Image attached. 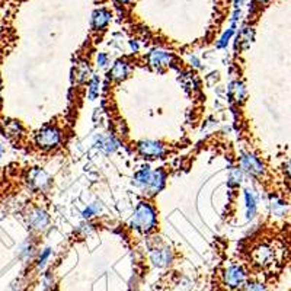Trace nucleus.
I'll return each mask as SVG.
<instances>
[{
  "instance_id": "21",
  "label": "nucleus",
  "mask_w": 291,
  "mask_h": 291,
  "mask_svg": "<svg viewBox=\"0 0 291 291\" xmlns=\"http://www.w3.org/2000/svg\"><path fill=\"white\" fill-rule=\"evenodd\" d=\"M101 210H102V207H101L99 202H92V204H88V207L83 210L82 216H83L86 220H91V218L96 217V216L101 213Z\"/></svg>"
},
{
  "instance_id": "18",
  "label": "nucleus",
  "mask_w": 291,
  "mask_h": 291,
  "mask_svg": "<svg viewBox=\"0 0 291 291\" xmlns=\"http://www.w3.org/2000/svg\"><path fill=\"white\" fill-rule=\"evenodd\" d=\"M118 146H120V143H118L112 136H105V137H102V139L99 140V147H101L107 154L114 153V151L118 148Z\"/></svg>"
},
{
  "instance_id": "30",
  "label": "nucleus",
  "mask_w": 291,
  "mask_h": 291,
  "mask_svg": "<svg viewBox=\"0 0 291 291\" xmlns=\"http://www.w3.org/2000/svg\"><path fill=\"white\" fill-rule=\"evenodd\" d=\"M130 48H131L134 53H137V51L140 50V47H139V42H137V41H134V39H131V41H130Z\"/></svg>"
},
{
  "instance_id": "5",
  "label": "nucleus",
  "mask_w": 291,
  "mask_h": 291,
  "mask_svg": "<svg viewBox=\"0 0 291 291\" xmlns=\"http://www.w3.org/2000/svg\"><path fill=\"white\" fill-rule=\"evenodd\" d=\"M28 188L34 192H44L51 185V179L48 173L41 167H32L26 175Z\"/></svg>"
},
{
  "instance_id": "14",
  "label": "nucleus",
  "mask_w": 291,
  "mask_h": 291,
  "mask_svg": "<svg viewBox=\"0 0 291 291\" xmlns=\"http://www.w3.org/2000/svg\"><path fill=\"white\" fill-rule=\"evenodd\" d=\"M227 95L229 98L233 101V102H243L245 98H246V88L245 85L240 82V80H235L229 85V89H227Z\"/></svg>"
},
{
  "instance_id": "33",
  "label": "nucleus",
  "mask_w": 291,
  "mask_h": 291,
  "mask_svg": "<svg viewBox=\"0 0 291 291\" xmlns=\"http://www.w3.org/2000/svg\"><path fill=\"white\" fill-rule=\"evenodd\" d=\"M242 4H243V0H235V6H236V9H239Z\"/></svg>"
},
{
  "instance_id": "35",
  "label": "nucleus",
  "mask_w": 291,
  "mask_h": 291,
  "mask_svg": "<svg viewBox=\"0 0 291 291\" xmlns=\"http://www.w3.org/2000/svg\"><path fill=\"white\" fill-rule=\"evenodd\" d=\"M117 1H120V3H128L130 0H117Z\"/></svg>"
},
{
  "instance_id": "7",
  "label": "nucleus",
  "mask_w": 291,
  "mask_h": 291,
  "mask_svg": "<svg viewBox=\"0 0 291 291\" xmlns=\"http://www.w3.org/2000/svg\"><path fill=\"white\" fill-rule=\"evenodd\" d=\"M137 151L142 157L145 159H162L166 154V146L162 142H156V140H142L137 145Z\"/></svg>"
},
{
  "instance_id": "1",
  "label": "nucleus",
  "mask_w": 291,
  "mask_h": 291,
  "mask_svg": "<svg viewBox=\"0 0 291 291\" xmlns=\"http://www.w3.org/2000/svg\"><path fill=\"white\" fill-rule=\"evenodd\" d=\"M130 226L139 233L148 235L157 226V210L148 201H140L134 208V213L130 220Z\"/></svg>"
},
{
  "instance_id": "23",
  "label": "nucleus",
  "mask_w": 291,
  "mask_h": 291,
  "mask_svg": "<svg viewBox=\"0 0 291 291\" xmlns=\"http://www.w3.org/2000/svg\"><path fill=\"white\" fill-rule=\"evenodd\" d=\"M91 69L86 63L77 64L76 67V77L79 79V82H88V79L91 77Z\"/></svg>"
},
{
  "instance_id": "4",
  "label": "nucleus",
  "mask_w": 291,
  "mask_h": 291,
  "mask_svg": "<svg viewBox=\"0 0 291 291\" xmlns=\"http://www.w3.org/2000/svg\"><path fill=\"white\" fill-rule=\"evenodd\" d=\"M223 281L232 290L242 289L246 284V271L243 270L242 265L237 264L229 265L223 273Z\"/></svg>"
},
{
  "instance_id": "19",
  "label": "nucleus",
  "mask_w": 291,
  "mask_h": 291,
  "mask_svg": "<svg viewBox=\"0 0 291 291\" xmlns=\"http://www.w3.org/2000/svg\"><path fill=\"white\" fill-rule=\"evenodd\" d=\"M243 178H245V173H243V170L240 167H232L230 172H229L227 183L230 186H239L243 182Z\"/></svg>"
},
{
  "instance_id": "10",
  "label": "nucleus",
  "mask_w": 291,
  "mask_h": 291,
  "mask_svg": "<svg viewBox=\"0 0 291 291\" xmlns=\"http://www.w3.org/2000/svg\"><path fill=\"white\" fill-rule=\"evenodd\" d=\"M164 185H166V172L163 169H154L151 181L146 188L145 194L147 197H154L164 188Z\"/></svg>"
},
{
  "instance_id": "13",
  "label": "nucleus",
  "mask_w": 291,
  "mask_h": 291,
  "mask_svg": "<svg viewBox=\"0 0 291 291\" xmlns=\"http://www.w3.org/2000/svg\"><path fill=\"white\" fill-rule=\"evenodd\" d=\"M151 176H153V169L150 166H143L140 167L136 173H134V185L145 192L146 188L148 186L150 181H151Z\"/></svg>"
},
{
  "instance_id": "2",
  "label": "nucleus",
  "mask_w": 291,
  "mask_h": 291,
  "mask_svg": "<svg viewBox=\"0 0 291 291\" xmlns=\"http://www.w3.org/2000/svg\"><path fill=\"white\" fill-rule=\"evenodd\" d=\"M63 143V131L57 126H45L35 134V145L44 151L58 148Z\"/></svg>"
},
{
  "instance_id": "17",
  "label": "nucleus",
  "mask_w": 291,
  "mask_h": 291,
  "mask_svg": "<svg viewBox=\"0 0 291 291\" xmlns=\"http://www.w3.org/2000/svg\"><path fill=\"white\" fill-rule=\"evenodd\" d=\"M101 93V79L96 76H92L88 82V98L91 101H95Z\"/></svg>"
},
{
  "instance_id": "8",
  "label": "nucleus",
  "mask_w": 291,
  "mask_h": 291,
  "mask_svg": "<svg viewBox=\"0 0 291 291\" xmlns=\"http://www.w3.org/2000/svg\"><path fill=\"white\" fill-rule=\"evenodd\" d=\"M148 258L151 265L157 268H166L173 262V251L167 245H159L150 251Z\"/></svg>"
},
{
  "instance_id": "27",
  "label": "nucleus",
  "mask_w": 291,
  "mask_h": 291,
  "mask_svg": "<svg viewBox=\"0 0 291 291\" xmlns=\"http://www.w3.org/2000/svg\"><path fill=\"white\" fill-rule=\"evenodd\" d=\"M96 64L101 69H105L109 64V55L107 53H98L96 55Z\"/></svg>"
},
{
  "instance_id": "9",
  "label": "nucleus",
  "mask_w": 291,
  "mask_h": 291,
  "mask_svg": "<svg viewBox=\"0 0 291 291\" xmlns=\"http://www.w3.org/2000/svg\"><path fill=\"white\" fill-rule=\"evenodd\" d=\"M48 223H50V217H48L45 210H42L39 207H35V208H32L29 211V214H28V226H29L31 230L42 232V230L47 229Z\"/></svg>"
},
{
  "instance_id": "25",
  "label": "nucleus",
  "mask_w": 291,
  "mask_h": 291,
  "mask_svg": "<svg viewBox=\"0 0 291 291\" xmlns=\"http://www.w3.org/2000/svg\"><path fill=\"white\" fill-rule=\"evenodd\" d=\"M4 127H6V131L9 136H19L22 133V127L18 121H10V123H7V126L4 124Z\"/></svg>"
},
{
  "instance_id": "6",
  "label": "nucleus",
  "mask_w": 291,
  "mask_h": 291,
  "mask_svg": "<svg viewBox=\"0 0 291 291\" xmlns=\"http://www.w3.org/2000/svg\"><path fill=\"white\" fill-rule=\"evenodd\" d=\"M147 61H148V66L154 70H162V69H166L169 67L172 63H173V54L164 48H160V47H156L153 48L148 55H147Z\"/></svg>"
},
{
  "instance_id": "26",
  "label": "nucleus",
  "mask_w": 291,
  "mask_h": 291,
  "mask_svg": "<svg viewBox=\"0 0 291 291\" xmlns=\"http://www.w3.org/2000/svg\"><path fill=\"white\" fill-rule=\"evenodd\" d=\"M243 291H268L265 284L259 281H249L243 286Z\"/></svg>"
},
{
  "instance_id": "22",
  "label": "nucleus",
  "mask_w": 291,
  "mask_h": 291,
  "mask_svg": "<svg viewBox=\"0 0 291 291\" xmlns=\"http://www.w3.org/2000/svg\"><path fill=\"white\" fill-rule=\"evenodd\" d=\"M233 34H235V23H232V26L220 36V39L217 41V44H216V47L217 48H220V50H223V48H226L227 47V44L230 42V39H232V36H233Z\"/></svg>"
},
{
  "instance_id": "31",
  "label": "nucleus",
  "mask_w": 291,
  "mask_h": 291,
  "mask_svg": "<svg viewBox=\"0 0 291 291\" xmlns=\"http://www.w3.org/2000/svg\"><path fill=\"white\" fill-rule=\"evenodd\" d=\"M189 61H191V66H194V67H200V64H201V61H200L195 55H192V57L189 58Z\"/></svg>"
},
{
  "instance_id": "3",
  "label": "nucleus",
  "mask_w": 291,
  "mask_h": 291,
  "mask_svg": "<svg viewBox=\"0 0 291 291\" xmlns=\"http://www.w3.org/2000/svg\"><path fill=\"white\" fill-rule=\"evenodd\" d=\"M239 167L243 170V173H248L249 176H254V178H259L265 172V166H264L262 160L251 151L240 154Z\"/></svg>"
},
{
  "instance_id": "34",
  "label": "nucleus",
  "mask_w": 291,
  "mask_h": 291,
  "mask_svg": "<svg viewBox=\"0 0 291 291\" xmlns=\"http://www.w3.org/2000/svg\"><path fill=\"white\" fill-rule=\"evenodd\" d=\"M1 156H3V145L0 143V159H1Z\"/></svg>"
},
{
  "instance_id": "11",
  "label": "nucleus",
  "mask_w": 291,
  "mask_h": 291,
  "mask_svg": "<svg viewBox=\"0 0 291 291\" xmlns=\"http://www.w3.org/2000/svg\"><path fill=\"white\" fill-rule=\"evenodd\" d=\"M128 74H130V64L127 60L123 58L114 61V64L108 72V77L114 82H123L128 77Z\"/></svg>"
},
{
  "instance_id": "32",
  "label": "nucleus",
  "mask_w": 291,
  "mask_h": 291,
  "mask_svg": "<svg viewBox=\"0 0 291 291\" xmlns=\"http://www.w3.org/2000/svg\"><path fill=\"white\" fill-rule=\"evenodd\" d=\"M286 173H287V176L291 179V159L286 163Z\"/></svg>"
},
{
  "instance_id": "15",
  "label": "nucleus",
  "mask_w": 291,
  "mask_h": 291,
  "mask_svg": "<svg viewBox=\"0 0 291 291\" xmlns=\"http://www.w3.org/2000/svg\"><path fill=\"white\" fill-rule=\"evenodd\" d=\"M287 211L289 207L281 198H278L277 195H273L270 198V213L274 218H283L287 214Z\"/></svg>"
},
{
  "instance_id": "20",
  "label": "nucleus",
  "mask_w": 291,
  "mask_h": 291,
  "mask_svg": "<svg viewBox=\"0 0 291 291\" xmlns=\"http://www.w3.org/2000/svg\"><path fill=\"white\" fill-rule=\"evenodd\" d=\"M53 256V249L51 248H45L39 252V256L36 259V268L38 270H44L48 264V261L51 259Z\"/></svg>"
},
{
  "instance_id": "24",
  "label": "nucleus",
  "mask_w": 291,
  "mask_h": 291,
  "mask_svg": "<svg viewBox=\"0 0 291 291\" xmlns=\"http://www.w3.org/2000/svg\"><path fill=\"white\" fill-rule=\"evenodd\" d=\"M252 39H254V31H251V28L242 29V32L237 35V44H239V42H240V44L245 42V45H243L245 48L252 42ZM237 44H236V45H237Z\"/></svg>"
},
{
  "instance_id": "36",
  "label": "nucleus",
  "mask_w": 291,
  "mask_h": 291,
  "mask_svg": "<svg viewBox=\"0 0 291 291\" xmlns=\"http://www.w3.org/2000/svg\"><path fill=\"white\" fill-rule=\"evenodd\" d=\"M259 1H262V3H267V1H270V0H259Z\"/></svg>"
},
{
  "instance_id": "12",
  "label": "nucleus",
  "mask_w": 291,
  "mask_h": 291,
  "mask_svg": "<svg viewBox=\"0 0 291 291\" xmlns=\"http://www.w3.org/2000/svg\"><path fill=\"white\" fill-rule=\"evenodd\" d=\"M245 197V208H246V220H254L258 211V198L256 192L252 188H245L243 191Z\"/></svg>"
},
{
  "instance_id": "29",
  "label": "nucleus",
  "mask_w": 291,
  "mask_h": 291,
  "mask_svg": "<svg viewBox=\"0 0 291 291\" xmlns=\"http://www.w3.org/2000/svg\"><path fill=\"white\" fill-rule=\"evenodd\" d=\"M95 230V227H93V224L92 223H89V221H86V223H83V224H80V227H79V232H82L83 235H89L91 232H93Z\"/></svg>"
},
{
  "instance_id": "28",
  "label": "nucleus",
  "mask_w": 291,
  "mask_h": 291,
  "mask_svg": "<svg viewBox=\"0 0 291 291\" xmlns=\"http://www.w3.org/2000/svg\"><path fill=\"white\" fill-rule=\"evenodd\" d=\"M32 254H34V246H32L31 243H28V242H26V243L22 246L20 256L26 259V258H31V256H32Z\"/></svg>"
},
{
  "instance_id": "16",
  "label": "nucleus",
  "mask_w": 291,
  "mask_h": 291,
  "mask_svg": "<svg viewBox=\"0 0 291 291\" xmlns=\"http://www.w3.org/2000/svg\"><path fill=\"white\" fill-rule=\"evenodd\" d=\"M111 20V12L105 10V9H99V10H95L93 16H92V25L96 31H101L104 29Z\"/></svg>"
}]
</instances>
